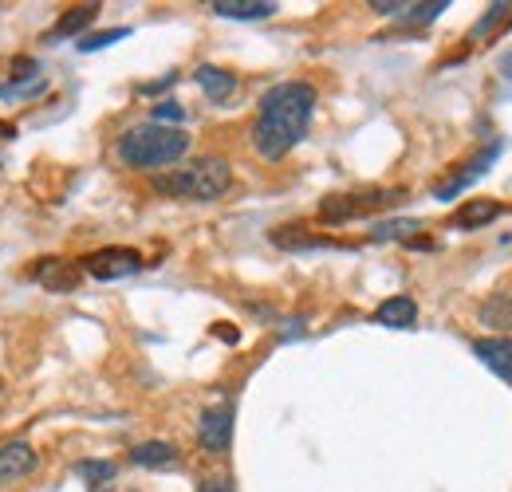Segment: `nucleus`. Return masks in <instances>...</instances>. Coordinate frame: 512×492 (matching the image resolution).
Instances as JSON below:
<instances>
[{
    "mask_svg": "<svg viewBox=\"0 0 512 492\" xmlns=\"http://www.w3.org/2000/svg\"><path fill=\"white\" fill-rule=\"evenodd\" d=\"M312 115H316V87L312 83L288 79V83L268 87L253 123L256 154L268 158V162L288 158L304 142V134L312 126Z\"/></svg>",
    "mask_w": 512,
    "mask_h": 492,
    "instance_id": "obj_1",
    "label": "nucleus"
},
{
    "mask_svg": "<svg viewBox=\"0 0 512 492\" xmlns=\"http://www.w3.org/2000/svg\"><path fill=\"white\" fill-rule=\"evenodd\" d=\"M115 154L130 170H162V166H174L190 154V134L182 126L138 123L119 134Z\"/></svg>",
    "mask_w": 512,
    "mask_h": 492,
    "instance_id": "obj_2",
    "label": "nucleus"
},
{
    "mask_svg": "<svg viewBox=\"0 0 512 492\" xmlns=\"http://www.w3.org/2000/svg\"><path fill=\"white\" fill-rule=\"evenodd\" d=\"M150 185H154V193L178 197V201H217L233 185V166L225 158H193L178 170L154 174Z\"/></svg>",
    "mask_w": 512,
    "mask_h": 492,
    "instance_id": "obj_3",
    "label": "nucleus"
},
{
    "mask_svg": "<svg viewBox=\"0 0 512 492\" xmlns=\"http://www.w3.org/2000/svg\"><path fill=\"white\" fill-rule=\"evenodd\" d=\"M394 197H402L398 189H359V193H331L320 201L323 225H347L371 209H386Z\"/></svg>",
    "mask_w": 512,
    "mask_h": 492,
    "instance_id": "obj_4",
    "label": "nucleus"
},
{
    "mask_svg": "<svg viewBox=\"0 0 512 492\" xmlns=\"http://www.w3.org/2000/svg\"><path fill=\"white\" fill-rule=\"evenodd\" d=\"M83 272L95 276V280H123V276H134L142 272V252L138 248H99L91 256H83Z\"/></svg>",
    "mask_w": 512,
    "mask_h": 492,
    "instance_id": "obj_5",
    "label": "nucleus"
},
{
    "mask_svg": "<svg viewBox=\"0 0 512 492\" xmlns=\"http://www.w3.org/2000/svg\"><path fill=\"white\" fill-rule=\"evenodd\" d=\"M197 441H201V449H209V453H225V449H229V441H233V406H229V402L209 406V410L201 414V422H197Z\"/></svg>",
    "mask_w": 512,
    "mask_h": 492,
    "instance_id": "obj_6",
    "label": "nucleus"
},
{
    "mask_svg": "<svg viewBox=\"0 0 512 492\" xmlns=\"http://www.w3.org/2000/svg\"><path fill=\"white\" fill-rule=\"evenodd\" d=\"M501 150H505V142H501V138H493V142H489V146H485V150H481V154H477L473 162L457 166V174H453L449 182L434 185V197H438V201H449V197H457V193H461L465 185L477 182V178H481V174H485V170H489V166L497 162V154H501Z\"/></svg>",
    "mask_w": 512,
    "mask_h": 492,
    "instance_id": "obj_7",
    "label": "nucleus"
},
{
    "mask_svg": "<svg viewBox=\"0 0 512 492\" xmlns=\"http://www.w3.org/2000/svg\"><path fill=\"white\" fill-rule=\"evenodd\" d=\"M32 280L48 292H75L79 288V268L71 260H60V256H48V260H36L32 268Z\"/></svg>",
    "mask_w": 512,
    "mask_h": 492,
    "instance_id": "obj_8",
    "label": "nucleus"
},
{
    "mask_svg": "<svg viewBox=\"0 0 512 492\" xmlns=\"http://www.w3.org/2000/svg\"><path fill=\"white\" fill-rule=\"evenodd\" d=\"M473 355L493 370L501 382L512 386V339L509 335H489V339H473Z\"/></svg>",
    "mask_w": 512,
    "mask_h": 492,
    "instance_id": "obj_9",
    "label": "nucleus"
},
{
    "mask_svg": "<svg viewBox=\"0 0 512 492\" xmlns=\"http://www.w3.org/2000/svg\"><path fill=\"white\" fill-rule=\"evenodd\" d=\"M36 465H40V457H36V449H32L28 441H8V445H0V481H20V477H28Z\"/></svg>",
    "mask_w": 512,
    "mask_h": 492,
    "instance_id": "obj_10",
    "label": "nucleus"
},
{
    "mask_svg": "<svg viewBox=\"0 0 512 492\" xmlns=\"http://www.w3.org/2000/svg\"><path fill=\"white\" fill-rule=\"evenodd\" d=\"M99 16V4H75L60 16V24L44 36V44H60V40H79V32H87Z\"/></svg>",
    "mask_w": 512,
    "mask_h": 492,
    "instance_id": "obj_11",
    "label": "nucleus"
},
{
    "mask_svg": "<svg viewBox=\"0 0 512 492\" xmlns=\"http://www.w3.org/2000/svg\"><path fill=\"white\" fill-rule=\"evenodd\" d=\"M193 79H197V87L205 91V99H213V103H225V99H233V91H237V75L225 71V67H213V63H201V67L193 71Z\"/></svg>",
    "mask_w": 512,
    "mask_h": 492,
    "instance_id": "obj_12",
    "label": "nucleus"
},
{
    "mask_svg": "<svg viewBox=\"0 0 512 492\" xmlns=\"http://www.w3.org/2000/svg\"><path fill=\"white\" fill-rule=\"evenodd\" d=\"M501 213H505L501 201H493V197H477V201H465V205L449 217V225H453V229H481V225L497 221Z\"/></svg>",
    "mask_w": 512,
    "mask_h": 492,
    "instance_id": "obj_13",
    "label": "nucleus"
},
{
    "mask_svg": "<svg viewBox=\"0 0 512 492\" xmlns=\"http://www.w3.org/2000/svg\"><path fill=\"white\" fill-rule=\"evenodd\" d=\"M414 319H418V304H414L410 296H390V300H383V304L375 308V323L394 327V331L414 327Z\"/></svg>",
    "mask_w": 512,
    "mask_h": 492,
    "instance_id": "obj_14",
    "label": "nucleus"
},
{
    "mask_svg": "<svg viewBox=\"0 0 512 492\" xmlns=\"http://www.w3.org/2000/svg\"><path fill=\"white\" fill-rule=\"evenodd\" d=\"M130 461L142 469H174L178 465V449L170 441H142L130 449Z\"/></svg>",
    "mask_w": 512,
    "mask_h": 492,
    "instance_id": "obj_15",
    "label": "nucleus"
},
{
    "mask_svg": "<svg viewBox=\"0 0 512 492\" xmlns=\"http://www.w3.org/2000/svg\"><path fill=\"white\" fill-rule=\"evenodd\" d=\"M209 8L225 20H268L276 12L272 0H213Z\"/></svg>",
    "mask_w": 512,
    "mask_h": 492,
    "instance_id": "obj_16",
    "label": "nucleus"
},
{
    "mask_svg": "<svg viewBox=\"0 0 512 492\" xmlns=\"http://www.w3.org/2000/svg\"><path fill=\"white\" fill-rule=\"evenodd\" d=\"M477 319H481V327H512V296H489L485 304H481V311H477Z\"/></svg>",
    "mask_w": 512,
    "mask_h": 492,
    "instance_id": "obj_17",
    "label": "nucleus"
},
{
    "mask_svg": "<svg viewBox=\"0 0 512 492\" xmlns=\"http://www.w3.org/2000/svg\"><path fill=\"white\" fill-rule=\"evenodd\" d=\"M40 91H48V75L44 71H32V75H16L12 83H4L0 87V99H32Z\"/></svg>",
    "mask_w": 512,
    "mask_h": 492,
    "instance_id": "obj_18",
    "label": "nucleus"
},
{
    "mask_svg": "<svg viewBox=\"0 0 512 492\" xmlns=\"http://www.w3.org/2000/svg\"><path fill=\"white\" fill-rule=\"evenodd\" d=\"M418 229H422V221H414V217H406V221H383V225L371 229V241H406Z\"/></svg>",
    "mask_w": 512,
    "mask_h": 492,
    "instance_id": "obj_19",
    "label": "nucleus"
},
{
    "mask_svg": "<svg viewBox=\"0 0 512 492\" xmlns=\"http://www.w3.org/2000/svg\"><path fill=\"white\" fill-rule=\"evenodd\" d=\"M75 473H79L83 481H91V489H103V485L115 477V465H111V461H79Z\"/></svg>",
    "mask_w": 512,
    "mask_h": 492,
    "instance_id": "obj_20",
    "label": "nucleus"
},
{
    "mask_svg": "<svg viewBox=\"0 0 512 492\" xmlns=\"http://www.w3.org/2000/svg\"><path fill=\"white\" fill-rule=\"evenodd\" d=\"M449 8V0H430V4H406L402 8V20H410V24H430V20H438L442 12Z\"/></svg>",
    "mask_w": 512,
    "mask_h": 492,
    "instance_id": "obj_21",
    "label": "nucleus"
},
{
    "mask_svg": "<svg viewBox=\"0 0 512 492\" xmlns=\"http://www.w3.org/2000/svg\"><path fill=\"white\" fill-rule=\"evenodd\" d=\"M130 28H111V32H95V36H79L75 40V48L79 52H99V48H107V44H115V40H127Z\"/></svg>",
    "mask_w": 512,
    "mask_h": 492,
    "instance_id": "obj_22",
    "label": "nucleus"
},
{
    "mask_svg": "<svg viewBox=\"0 0 512 492\" xmlns=\"http://www.w3.org/2000/svg\"><path fill=\"white\" fill-rule=\"evenodd\" d=\"M150 123H158V126L186 123V107H182V103H174V99H166V103H158V107L150 111Z\"/></svg>",
    "mask_w": 512,
    "mask_h": 492,
    "instance_id": "obj_23",
    "label": "nucleus"
},
{
    "mask_svg": "<svg viewBox=\"0 0 512 492\" xmlns=\"http://www.w3.org/2000/svg\"><path fill=\"white\" fill-rule=\"evenodd\" d=\"M505 12H512V4H489V12L481 16V24L473 28V36H489L497 24H505Z\"/></svg>",
    "mask_w": 512,
    "mask_h": 492,
    "instance_id": "obj_24",
    "label": "nucleus"
},
{
    "mask_svg": "<svg viewBox=\"0 0 512 492\" xmlns=\"http://www.w3.org/2000/svg\"><path fill=\"white\" fill-rule=\"evenodd\" d=\"M197 492H233V481L229 477H201V485H197Z\"/></svg>",
    "mask_w": 512,
    "mask_h": 492,
    "instance_id": "obj_25",
    "label": "nucleus"
},
{
    "mask_svg": "<svg viewBox=\"0 0 512 492\" xmlns=\"http://www.w3.org/2000/svg\"><path fill=\"white\" fill-rule=\"evenodd\" d=\"M174 83H178V71H174V75H166V79H158V83H146V87H142V95H158V91H166V87H174Z\"/></svg>",
    "mask_w": 512,
    "mask_h": 492,
    "instance_id": "obj_26",
    "label": "nucleus"
}]
</instances>
